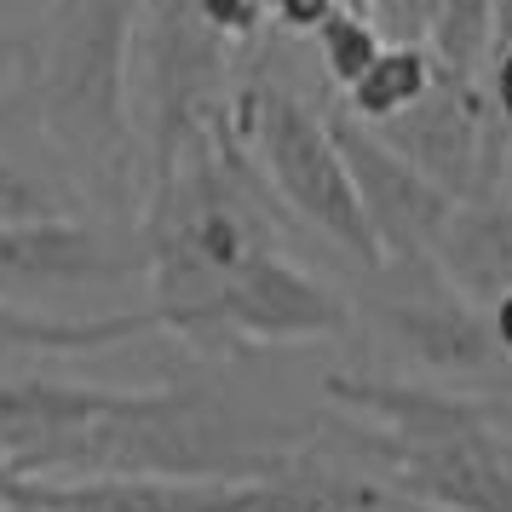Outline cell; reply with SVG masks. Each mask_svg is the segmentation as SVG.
<instances>
[{
  "label": "cell",
  "instance_id": "cell-3",
  "mask_svg": "<svg viewBox=\"0 0 512 512\" xmlns=\"http://www.w3.org/2000/svg\"><path fill=\"white\" fill-rule=\"evenodd\" d=\"M323 397L357 420V449L392 495L426 512H512V438L472 392L409 374H328Z\"/></svg>",
  "mask_w": 512,
  "mask_h": 512
},
{
  "label": "cell",
  "instance_id": "cell-12",
  "mask_svg": "<svg viewBox=\"0 0 512 512\" xmlns=\"http://www.w3.org/2000/svg\"><path fill=\"white\" fill-rule=\"evenodd\" d=\"M397 35H386V24L363 12V6H340L317 35H311V52H317V70L334 87V98H346L363 75L374 70V58L392 47Z\"/></svg>",
  "mask_w": 512,
  "mask_h": 512
},
{
  "label": "cell",
  "instance_id": "cell-4",
  "mask_svg": "<svg viewBox=\"0 0 512 512\" xmlns=\"http://www.w3.org/2000/svg\"><path fill=\"white\" fill-rule=\"evenodd\" d=\"M225 121H231V139L242 144V156L265 179V190L282 196V208L300 213L340 254L380 271V248H374L369 213H363L357 185H351L346 150L328 127V104H311L282 75H248L231 93Z\"/></svg>",
  "mask_w": 512,
  "mask_h": 512
},
{
  "label": "cell",
  "instance_id": "cell-5",
  "mask_svg": "<svg viewBox=\"0 0 512 512\" xmlns=\"http://www.w3.org/2000/svg\"><path fill=\"white\" fill-rule=\"evenodd\" d=\"M369 277V317L438 386L443 380H489V374L512 369L489 311L466 300L438 265H380Z\"/></svg>",
  "mask_w": 512,
  "mask_h": 512
},
{
  "label": "cell",
  "instance_id": "cell-6",
  "mask_svg": "<svg viewBox=\"0 0 512 512\" xmlns=\"http://www.w3.org/2000/svg\"><path fill=\"white\" fill-rule=\"evenodd\" d=\"M351 328V305L311 277L300 259L271 248L254 259L219 300L179 334L202 351H242V346H311V340H340Z\"/></svg>",
  "mask_w": 512,
  "mask_h": 512
},
{
  "label": "cell",
  "instance_id": "cell-2",
  "mask_svg": "<svg viewBox=\"0 0 512 512\" xmlns=\"http://www.w3.org/2000/svg\"><path fill=\"white\" fill-rule=\"evenodd\" d=\"M139 6L52 0L29 35V93L47 144L81 179L87 208L144 213L150 156L139 133Z\"/></svg>",
  "mask_w": 512,
  "mask_h": 512
},
{
  "label": "cell",
  "instance_id": "cell-14",
  "mask_svg": "<svg viewBox=\"0 0 512 512\" xmlns=\"http://www.w3.org/2000/svg\"><path fill=\"white\" fill-rule=\"evenodd\" d=\"M340 6H351V0H265V18L288 35H317Z\"/></svg>",
  "mask_w": 512,
  "mask_h": 512
},
{
  "label": "cell",
  "instance_id": "cell-9",
  "mask_svg": "<svg viewBox=\"0 0 512 512\" xmlns=\"http://www.w3.org/2000/svg\"><path fill=\"white\" fill-rule=\"evenodd\" d=\"M438 271L484 311L512 300V202L501 190L455 208L438 242Z\"/></svg>",
  "mask_w": 512,
  "mask_h": 512
},
{
  "label": "cell",
  "instance_id": "cell-17",
  "mask_svg": "<svg viewBox=\"0 0 512 512\" xmlns=\"http://www.w3.org/2000/svg\"><path fill=\"white\" fill-rule=\"evenodd\" d=\"M12 64H29V35L0 29V70H12Z\"/></svg>",
  "mask_w": 512,
  "mask_h": 512
},
{
  "label": "cell",
  "instance_id": "cell-10",
  "mask_svg": "<svg viewBox=\"0 0 512 512\" xmlns=\"http://www.w3.org/2000/svg\"><path fill=\"white\" fill-rule=\"evenodd\" d=\"M392 489L380 478H363L351 466H334L323 455H294L271 478H259V507L254 512H386Z\"/></svg>",
  "mask_w": 512,
  "mask_h": 512
},
{
  "label": "cell",
  "instance_id": "cell-8",
  "mask_svg": "<svg viewBox=\"0 0 512 512\" xmlns=\"http://www.w3.org/2000/svg\"><path fill=\"white\" fill-rule=\"evenodd\" d=\"M139 271H144V248L121 242L110 225H98L87 213L35 219V225H0V305L121 288Z\"/></svg>",
  "mask_w": 512,
  "mask_h": 512
},
{
  "label": "cell",
  "instance_id": "cell-16",
  "mask_svg": "<svg viewBox=\"0 0 512 512\" xmlns=\"http://www.w3.org/2000/svg\"><path fill=\"white\" fill-rule=\"evenodd\" d=\"M478 403H484V415L495 420V426H501V432H507L512 438V369L507 374H495V380H489V386H478Z\"/></svg>",
  "mask_w": 512,
  "mask_h": 512
},
{
  "label": "cell",
  "instance_id": "cell-15",
  "mask_svg": "<svg viewBox=\"0 0 512 512\" xmlns=\"http://www.w3.org/2000/svg\"><path fill=\"white\" fill-rule=\"evenodd\" d=\"M484 87H489V104H495L501 127L512 133V41H495V52H489V70H484Z\"/></svg>",
  "mask_w": 512,
  "mask_h": 512
},
{
  "label": "cell",
  "instance_id": "cell-7",
  "mask_svg": "<svg viewBox=\"0 0 512 512\" xmlns=\"http://www.w3.org/2000/svg\"><path fill=\"white\" fill-rule=\"evenodd\" d=\"M328 127L346 150L351 185H357V202L369 213L380 265H438V242L461 202L438 179H426L403 150H392L374 127H363L351 110L328 104Z\"/></svg>",
  "mask_w": 512,
  "mask_h": 512
},
{
  "label": "cell",
  "instance_id": "cell-11",
  "mask_svg": "<svg viewBox=\"0 0 512 512\" xmlns=\"http://www.w3.org/2000/svg\"><path fill=\"white\" fill-rule=\"evenodd\" d=\"M432 87H438V52L426 47V41H392V47L374 58V70L340 98V110H351L363 127H392Z\"/></svg>",
  "mask_w": 512,
  "mask_h": 512
},
{
  "label": "cell",
  "instance_id": "cell-13",
  "mask_svg": "<svg viewBox=\"0 0 512 512\" xmlns=\"http://www.w3.org/2000/svg\"><path fill=\"white\" fill-rule=\"evenodd\" d=\"M87 196L64 179L35 173L18 156H0V225H35V219H75Z\"/></svg>",
  "mask_w": 512,
  "mask_h": 512
},
{
  "label": "cell",
  "instance_id": "cell-18",
  "mask_svg": "<svg viewBox=\"0 0 512 512\" xmlns=\"http://www.w3.org/2000/svg\"><path fill=\"white\" fill-rule=\"evenodd\" d=\"M24 484H29V478H18V472H12V461L0 455V512H6L12 501H18V495H24Z\"/></svg>",
  "mask_w": 512,
  "mask_h": 512
},
{
  "label": "cell",
  "instance_id": "cell-20",
  "mask_svg": "<svg viewBox=\"0 0 512 512\" xmlns=\"http://www.w3.org/2000/svg\"><path fill=\"white\" fill-rule=\"evenodd\" d=\"M351 6H363V12H369V6H374V0H351Z\"/></svg>",
  "mask_w": 512,
  "mask_h": 512
},
{
  "label": "cell",
  "instance_id": "cell-19",
  "mask_svg": "<svg viewBox=\"0 0 512 512\" xmlns=\"http://www.w3.org/2000/svg\"><path fill=\"white\" fill-rule=\"evenodd\" d=\"M6 6H12V0H0V12H6ZM47 6H52V0H29V12H35V24L47 18ZM0 29H6V18H0ZM18 35H24V29H18Z\"/></svg>",
  "mask_w": 512,
  "mask_h": 512
},
{
  "label": "cell",
  "instance_id": "cell-1",
  "mask_svg": "<svg viewBox=\"0 0 512 512\" xmlns=\"http://www.w3.org/2000/svg\"><path fill=\"white\" fill-rule=\"evenodd\" d=\"M317 443L294 420L185 374L156 386H93L58 374H0V455L18 478H167V484H259Z\"/></svg>",
  "mask_w": 512,
  "mask_h": 512
}]
</instances>
